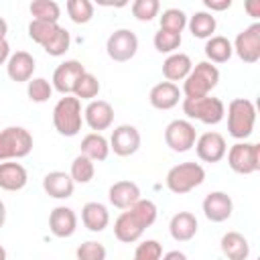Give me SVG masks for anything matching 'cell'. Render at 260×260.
<instances>
[{
  "label": "cell",
  "instance_id": "obj_33",
  "mask_svg": "<svg viewBox=\"0 0 260 260\" xmlns=\"http://www.w3.org/2000/svg\"><path fill=\"white\" fill-rule=\"evenodd\" d=\"M95 175V165L93 160H89L87 156L83 154H77L73 160H71V169H69V177L73 179V183H89Z\"/></svg>",
  "mask_w": 260,
  "mask_h": 260
},
{
  "label": "cell",
  "instance_id": "obj_6",
  "mask_svg": "<svg viewBox=\"0 0 260 260\" xmlns=\"http://www.w3.org/2000/svg\"><path fill=\"white\" fill-rule=\"evenodd\" d=\"M32 150V134L22 126H6L0 130V162L18 160Z\"/></svg>",
  "mask_w": 260,
  "mask_h": 260
},
{
  "label": "cell",
  "instance_id": "obj_9",
  "mask_svg": "<svg viewBox=\"0 0 260 260\" xmlns=\"http://www.w3.org/2000/svg\"><path fill=\"white\" fill-rule=\"evenodd\" d=\"M197 130L189 120H173L165 128V142L173 152H187L195 146Z\"/></svg>",
  "mask_w": 260,
  "mask_h": 260
},
{
  "label": "cell",
  "instance_id": "obj_49",
  "mask_svg": "<svg viewBox=\"0 0 260 260\" xmlns=\"http://www.w3.org/2000/svg\"><path fill=\"white\" fill-rule=\"evenodd\" d=\"M0 260H6V250H4L2 244H0Z\"/></svg>",
  "mask_w": 260,
  "mask_h": 260
},
{
  "label": "cell",
  "instance_id": "obj_19",
  "mask_svg": "<svg viewBox=\"0 0 260 260\" xmlns=\"http://www.w3.org/2000/svg\"><path fill=\"white\" fill-rule=\"evenodd\" d=\"M43 191L53 199H69L75 191V183L65 171H51L43 177Z\"/></svg>",
  "mask_w": 260,
  "mask_h": 260
},
{
  "label": "cell",
  "instance_id": "obj_16",
  "mask_svg": "<svg viewBox=\"0 0 260 260\" xmlns=\"http://www.w3.org/2000/svg\"><path fill=\"white\" fill-rule=\"evenodd\" d=\"M49 230L55 238H71L77 230V215L67 205H57L49 213Z\"/></svg>",
  "mask_w": 260,
  "mask_h": 260
},
{
  "label": "cell",
  "instance_id": "obj_40",
  "mask_svg": "<svg viewBox=\"0 0 260 260\" xmlns=\"http://www.w3.org/2000/svg\"><path fill=\"white\" fill-rule=\"evenodd\" d=\"M160 12L158 0H134L132 2V16L140 22H150Z\"/></svg>",
  "mask_w": 260,
  "mask_h": 260
},
{
  "label": "cell",
  "instance_id": "obj_14",
  "mask_svg": "<svg viewBox=\"0 0 260 260\" xmlns=\"http://www.w3.org/2000/svg\"><path fill=\"white\" fill-rule=\"evenodd\" d=\"M203 215L213 221V223H221L225 219L232 217L234 213V201L225 191H211L205 195L203 203H201Z\"/></svg>",
  "mask_w": 260,
  "mask_h": 260
},
{
  "label": "cell",
  "instance_id": "obj_48",
  "mask_svg": "<svg viewBox=\"0 0 260 260\" xmlns=\"http://www.w3.org/2000/svg\"><path fill=\"white\" fill-rule=\"evenodd\" d=\"M6 32H8V22L0 16V41H2V39H6Z\"/></svg>",
  "mask_w": 260,
  "mask_h": 260
},
{
  "label": "cell",
  "instance_id": "obj_2",
  "mask_svg": "<svg viewBox=\"0 0 260 260\" xmlns=\"http://www.w3.org/2000/svg\"><path fill=\"white\" fill-rule=\"evenodd\" d=\"M83 124L81 102L75 95H63L53 108V126L61 136H77Z\"/></svg>",
  "mask_w": 260,
  "mask_h": 260
},
{
  "label": "cell",
  "instance_id": "obj_24",
  "mask_svg": "<svg viewBox=\"0 0 260 260\" xmlns=\"http://www.w3.org/2000/svg\"><path fill=\"white\" fill-rule=\"evenodd\" d=\"M219 248L228 260H248L250 256V242L240 232H225L219 240Z\"/></svg>",
  "mask_w": 260,
  "mask_h": 260
},
{
  "label": "cell",
  "instance_id": "obj_4",
  "mask_svg": "<svg viewBox=\"0 0 260 260\" xmlns=\"http://www.w3.org/2000/svg\"><path fill=\"white\" fill-rule=\"evenodd\" d=\"M183 114L207 126H215L225 118V104L219 98H183Z\"/></svg>",
  "mask_w": 260,
  "mask_h": 260
},
{
  "label": "cell",
  "instance_id": "obj_12",
  "mask_svg": "<svg viewBox=\"0 0 260 260\" xmlns=\"http://www.w3.org/2000/svg\"><path fill=\"white\" fill-rule=\"evenodd\" d=\"M85 73V67L81 65V61L77 59H67L63 63L57 65V69L53 71V79H51V85L53 89H57L59 93L63 95H71L73 93V87L77 83V79Z\"/></svg>",
  "mask_w": 260,
  "mask_h": 260
},
{
  "label": "cell",
  "instance_id": "obj_43",
  "mask_svg": "<svg viewBox=\"0 0 260 260\" xmlns=\"http://www.w3.org/2000/svg\"><path fill=\"white\" fill-rule=\"evenodd\" d=\"M203 6L211 12H223L232 8V0H203Z\"/></svg>",
  "mask_w": 260,
  "mask_h": 260
},
{
  "label": "cell",
  "instance_id": "obj_29",
  "mask_svg": "<svg viewBox=\"0 0 260 260\" xmlns=\"http://www.w3.org/2000/svg\"><path fill=\"white\" fill-rule=\"evenodd\" d=\"M203 51H205V57L209 63H228L234 55L232 41L221 35H213L211 39H207Z\"/></svg>",
  "mask_w": 260,
  "mask_h": 260
},
{
  "label": "cell",
  "instance_id": "obj_8",
  "mask_svg": "<svg viewBox=\"0 0 260 260\" xmlns=\"http://www.w3.org/2000/svg\"><path fill=\"white\" fill-rule=\"evenodd\" d=\"M106 53L116 63H126L138 53V37L130 28L114 30L106 41Z\"/></svg>",
  "mask_w": 260,
  "mask_h": 260
},
{
  "label": "cell",
  "instance_id": "obj_20",
  "mask_svg": "<svg viewBox=\"0 0 260 260\" xmlns=\"http://www.w3.org/2000/svg\"><path fill=\"white\" fill-rule=\"evenodd\" d=\"M108 199L118 209H130L140 199V187L134 181H116L108 189Z\"/></svg>",
  "mask_w": 260,
  "mask_h": 260
},
{
  "label": "cell",
  "instance_id": "obj_38",
  "mask_svg": "<svg viewBox=\"0 0 260 260\" xmlns=\"http://www.w3.org/2000/svg\"><path fill=\"white\" fill-rule=\"evenodd\" d=\"M26 95L30 102L35 104H45L51 95H53V85L51 81H47L45 77H32L26 83Z\"/></svg>",
  "mask_w": 260,
  "mask_h": 260
},
{
  "label": "cell",
  "instance_id": "obj_25",
  "mask_svg": "<svg viewBox=\"0 0 260 260\" xmlns=\"http://www.w3.org/2000/svg\"><path fill=\"white\" fill-rule=\"evenodd\" d=\"M193 69V61L187 53H173L162 61V75L167 81L175 83V81H183Z\"/></svg>",
  "mask_w": 260,
  "mask_h": 260
},
{
  "label": "cell",
  "instance_id": "obj_44",
  "mask_svg": "<svg viewBox=\"0 0 260 260\" xmlns=\"http://www.w3.org/2000/svg\"><path fill=\"white\" fill-rule=\"evenodd\" d=\"M244 8H246V12L252 18H258L260 16V0H246L244 2Z\"/></svg>",
  "mask_w": 260,
  "mask_h": 260
},
{
  "label": "cell",
  "instance_id": "obj_13",
  "mask_svg": "<svg viewBox=\"0 0 260 260\" xmlns=\"http://www.w3.org/2000/svg\"><path fill=\"white\" fill-rule=\"evenodd\" d=\"M195 152L203 162H211V165L219 162L228 152V144H225L223 134H219L215 130L199 134L195 140Z\"/></svg>",
  "mask_w": 260,
  "mask_h": 260
},
{
  "label": "cell",
  "instance_id": "obj_45",
  "mask_svg": "<svg viewBox=\"0 0 260 260\" xmlns=\"http://www.w3.org/2000/svg\"><path fill=\"white\" fill-rule=\"evenodd\" d=\"M10 45H8V41L6 39H2L0 41V65H6V61L10 59Z\"/></svg>",
  "mask_w": 260,
  "mask_h": 260
},
{
  "label": "cell",
  "instance_id": "obj_10",
  "mask_svg": "<svg viewBox=\"0 0 260 260\" xmlns=\"http://www.w3.org/2000/svg\"><path fill=\"white\" fill-rule=\"evenodd\" d=\"M232 47H234V53L244 63L252 65V63L260 61V22H252L242 32H238Z\"/></svg>",
  "mask_w": 260,
  "mask_h": 260
},
{
  "label": "cell",
  "instance_id": "obj_7",
  "mask_svg": "<svg viewBox=\"0 0 260 260\" xmlns=\"http://www.w3.org/2000/svg\"><path fill=\"white\" fill-rule=\"evenodd\" d=\"M228 165L238 175H254L260 171V144L258 142H246L240 140L230 146Z\"/></svg>",
  "mask_w": 260,
  "mask_h": 260
},
{
  "label": "cell",
  "instance_id": "obj_34",
  "mask_svg": "<svg viewBox=\"0 0 260 260\" xmlns=\"http://www.w3.org/2000/svg\"><path fill=\"white\" fill-rule=\"evenodd\" d=\"M187 14L185 10L181 8H167L162 10V14L158 16V22H160V28L162 30H171V32H183L187 28Z\"/></svg>",
  "mask_w": 260,
  "mask_h": 260
},
{
  "label": "cell",
  "instance_id": "obj_15",
  "mask_svg": "<svg viewBox=\"0 0 260 260\" xmlns=\"http://www.w3.org/2000/svg\"><path fill=\"white\" fill-rule=\"evenodd\" d=\"M83 122L93 132L102 134V130H108L114 124V108H112V104L106 102V100L87 102V106L83 108Z\"/></svg>",
  "mask_w": 260,
  "mask_h": 260
},
{
  "label": "cell",
  "instance_id": "obj_31",
  "mask_svg": "<svg viewBox=\"0 0 260 260\" xmlns=\"http://www.w3.org/2000/svg\"><path fill=\"white\" fill-rule=\"evenodd\" d=\"M130 213H132V217L140 223V228H150L154 221H156V217H158V207H156V203L154 201H150V199H138L130 209H128Z\"/></svg>",
  "mask_w": 260,
  "mask_h": 260
},
{
  "label": "cell",
  "instance_id": "obj_17",
  "mask_svg": "<svg viewBox=\"0 0 260 260\" xmlns=\"http://www.w3.org/2000/svg\"><path fill=\"white\" fill-rule=\"evenodd\" d=\"M35 67H37L35 57L28 51H16L6 61V75L16 83H24V81L28 83L32 79Z\"/></svg>",
  "mask_w": 260,
  "mask_h": 260
},
{
  "label": "cell",
  "instance_id": "obj_35",
  "mask_svg": "<svg viewBox=\"0 0 260 260\" xmlns=\"http://www.w3.org/2000/svg\"><path fill=\"white\" fill-rule=\"evenodd\" d=\"M183 43V37L179 32H171V30H162L158 28L152 37V45L158 53H165V55H173L177 53V49L181 47Z\"/></svg>",
  "mask_w": 260,
  "mask_h": 260
},
{
  "label": "cell",
  "instance_id": "obj_36",
  "mask_svg": "<svg viewBox=\"0 0 260 260\" xmlns=\"http://www.w3.org/2000/svg\"><path fill=\"white\" fill-rule=\"evenodd\" d=\"M65 8L75 24H87L93 18V4L89 0H67Z\"/></svg>",
  "mask_w": 260,
  "mask_h": 260
},
{
  "label": "cell",
  "instance_id": "obj_30",
  "mask_svg": "<svg viewBox=\"0 0 260 260\" xmlns=\"http://www.w3.org/2000/svg\"><path fill=\"white\" fill-rule=\"evenodd\" d=\"M30 16L32 20H43V22H55L59 24V16H61V6L55 0H32L30 6Z\"/></svg>",
  "mask_w": 260,
  "mask_h": 260
},
{
  "label": "cell",
  "instance_id": "obj_21",
  "mask_svg": "<svg viewBox=\"0 0 260 260\" xmlns=\"http://www.w3.org/2000/svg\"><path fill=\"white\" fill-rule=\"evenodd\" d=\"M28 183L26 169L16 160L0 162V189L4 191H20Z\"/></svg>",
  "mask_w": 260,
  "mask_h": 260
},
{
  "label": "cell",
  "instance_id": "obj_28",
  "mask_svg": "<svg viewBox=\"0 0 260 260\" xmlns=\"http://www.w3.org/2000/svg\"><path fill=\"white\" fill-rule=\"evenodd\" d=\"M187 28L195 39H205L207 41V39L213 37L215 28H217V20L211 12L199 10V12H195L193 16L187 18Z\"/></svg>",
  "mask_w": 260,
  "mask_h": 260
},
{
  "label": "cell",
  "instance_id": "obj_27",
  "mask_svg": "<svg viewBox=\"0 0 260 260\" xmlns=\"http://www.w3.org/2000/svg\"><path fill=\"white\" fill-rule=\"evenodd\" d=\"M79 148H81L79 154L87 156V158L93 160V162H102V160H106V158L110 156V142H108V138H106L104 134H100V132H89V134H85V136L81 138Z\"/></svg>",
  "mask_w": 260,
  "mask_h": 260
},
{
  "label": "cell",
  "instance_id": "obj_39",
  "mask_svg": "<svg viewBox=\"0 0 260 260\" xmlns=\"http://www.w3.org/2000/svg\"><path fill=\"white\" fill-rule=\"evenodd\" d=\"M57 28H59V24H55V22L30 20V22H28V37H30L37 45L45 47V45L51 41V37L57 32Z\"/></svg>",
  "mask_w": 260,
  "mask_h": 260
},
{
  "label": "cell",
  "instance_id": "obj_26",
  "mask_svg": "<svg viewBox=\"0 0 260 260\" xmlns=\"http://www.w3.org/2000/svg\"><path fill=\"white\" fill-rule=\"evenodd\" d=\"M142 234H144V228H140V223L132 217V213L128 209L122 211L116 217V221H114V236L122 244H134V242H138L142 238Z\"/></svg>",
  "mask_w": 260,
  "mask_h": 260
},
{
  "label": "cell",
  "instance_id": "obj_37",
  "mask_svg": "<svg viewBox=\"0 0 260 260\" xmlns=\"http://www.w3.org/2000/svg\"><path fill=\"white\" fill-rule=\"evenodd\" d=\"M69 47H71V35H69L67 28L59 26L57 32L51 37V41L43 47V51L47 55H51V57H61V55H65L69 51Z\"/></svg>",
  "mask_w": 260,
  "mask_h": 260
},
{
  "label": "cell",
  "instance_id": "obj_1",
  "mask_svg": "<svg viewBox=\"0 0 260 260\" xmlns=\"http://www.w3.org/2000/svg\"><path fill=\"white\" fill-rule=\"evenodd\" d=\"M228 132L236 140H246L254 132L256 106L246 98H236L228 104Z\"/></svg>",
  "mask_w": 260,
  "mask_h": 260
},
{
  "label": "cell",
  "instance_id": "obj_46",
  "mask_svg": "<svg viewBox=\"0 0 260 260\" xmlns=\"http://www.w3.org/2000/svg\"><path fill=\"white\" fill-rule=\"evenodd\" d=\"M160 260H187V254H185V252H181V250H171V252L162 254V258H160Z\"/></svg>",
  "mask_w": 260,
  "mask_h": 260
},
{
  "label": "cell",
  "instance_id": "obj_47",
  "mask_svg": "<svg viewBox=\"0 0 260 260\" xmlns=\"http://www.w3.org/2000/svg\"><path fill=\"white\" fill-rule=\"evenodd\" d=\"M4 223H6V205H4V201L0 199V230L4 228Z\"/></svg>",
  "mask_w": 260,
  "mask_h": 260
},
{
  "label": "cell",
  "instance_id": "obj_41",
  "mask_svg": "<svg viewBox=\"0 0 260 260\" xmlns=\"http://www.w3.org/2000/svg\"><path fill=\"white\" fill-rule=\"evenodd\" d=\"M106 256H108L106 246L102 242H95V240H87V242L79 244L75 250L77 260H106Z\"/></svg>",
  "mask_w": 260,
  "mask_h": 260
},
{
  "label": "cell",
  "instance_id": "obj_11",
  "mask_svg": "<svg viewBox=\"0 0 260 260\" xmlns=\"http://www.w3.org/2000/svg\"><path fill=\"white\" fill-rule=\"evenodd\" d=\"M110 150H114V154L118 156H132L138 152L140 148V132L136 126L132 124H120L112 130V136H110Z\"/></svg>",
  "mask_w": 260,
  "mask_h": 260
},
{
  "label": "cell",
  "instance_id": "obj_23",
  "mask_svg": "<svg viewBox=\"0 0 260 260\" xmlns=\"http://www.w3.org/2000/svg\"><path fill=\"white\" fill-rule=\"evenodd\" d=\"M81 221L83 225L93 232V234H100L108 228L110 223V211L104 203L100 201H87L83 207H81Z\"/></svg>",
  "mask_w": 260,
  "mask_h": 260
},
{
  "label": "cell",
  "instance_id": "obj_3",
  "mask_svg": "<svg viewBox=\"0 0 260 260\" xmlns=\"http://www.w3.org/2000/svg\"><path fill=\"white\" fill-rule=\"evenodd\" d=\"M217 83H219V69L209 61H199L197 65H193L191 73L183 79L181 93H185V98H205Z\"/></svg>",
  "mask_w": 260,
  "mask_h": 260
},
{
  "label": "cell",
  "instance_id": "obj_22",
  "mask_svg": "<svg viewBox=\"0 0 260 260\" xmlns=\"http://www.w3.org/2000/svg\"><path fill=\"white\" fill-rule=\"evenodd\" d=\"M197 217L191 211H179L169 221V234L175 242H189L197 234Z\"/></svg>",
  "mask_w": 260,
  "mask_h": 260
},
{
  "label": "cell",
  "instance_id": "obj_42",
  "mask_svg": "<svg viewBox=\"0 0 260 260\" xmlns=\"http://www.w3.org/2000/svg\"><path fill=\"white\" fill-rule=\"evenodd\" d=\"M162 258V246L156 240H144L136 246L132 260H160Z\"/></svg>",
  "mask_w": 260,
  "mask_h": 260
},
{
  "label": "cell",
  "instance_id": "obj_5",
  "mask_svg": "<svg viewBox=\"0 0 260 260\" xmlns=\"http://www.w3.org/2000/svg\"><path fill=\"white\" fill-rule=\"evenodd\" d=\"M205 181V169L199 162H179L175 167L169 169L167 173V189L175 195H185L189 191H193L195 187H199Z\"/></svg>",
  "mask_w": 260,
  "mask_h": 260
},
{
  "label": "cell",
  "instance_id": "obj_18",
  "mask_svg": "<svg viewBox=\"0 0 260 260\" xmlns=\"http://www.w3.org/2000/svg\"><path fill=\"white\" fill-rule=\"evenodd\" d=\"M181 89L177 83L171 81H158L148 91V102L154 110H173L181 100Z\"/></svg>",
  "mask_w": 260,
  "mask_h": 260
},
{
  "label": "cell",
  "instance_id": "obj_32",
  "mask_svg": "<svg viewBox=\"0 0 260 260\" xmlns=\"http://www.w3.org/2000/svg\"><path fill=\"white\" fill-rule=\"evenodd\" d=\"M100 89H102V85H100L98 77H95L93 73L85 71V73L77 79V83H75V87H73V93H71V95H75L79 102H81V100L91 102V100H98Z\"/></svg>",
  "mask_w": 260,
  "mask_h": 260
}]
</instances>
